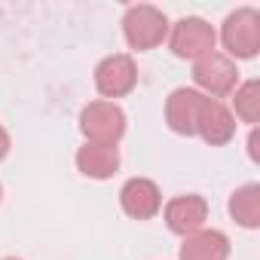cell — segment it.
<instances>
[{
	"instance_id": "18",
	"label": "cell",
	"mask_w": 260,
	"mask_h": 260,
	"mask_svg": "<svg viewBox=\"0 0 260 260\" xmlns=\"http://www.w3.org/2000/svg\"><path fill=\"white\" fill-rule=\"evenodd\" d=\"M0 196H4V187H0Z\"/></svg>"
},
{
	"instance_id": "5",
	"label": "cell",
	"mask_w": 260,
	"mask_h": 260,
	"mask_svg": "<svg viewBox=\"0 0 260 260\" xmlns=\"http://www.w3.org/2000/svg\"><path fill=\"white\" fill-rule=\"evenodd\" d=\"M214 43H217V31L199 19V16H187L181 19L172 34H169V46L178 58H190V61H199L202 55L214 52Z\"/></svg>"
},
{
	"instance_id": "1",
	"label": "cell",
	"mask_w": 260,
	"mask_h": 260,
	"mask_svg": "<svg viewBox=\"0 0 260 260\" xmlns=\"http://www.w3.org/2000/svg\"><path fill=\"white\" fill-rule=\"evenodd\" d=\"M122 37H125L128 46L138 49V52L156 49L169 37V19H166L162 10H156L150 4L128 7L125 16H122Z\"/></svg>"
},
{
	"instance_id": "10",
	"label": "cell",
	"mask_w": 260,
	"mask_h": 260,
	"mask_svg": "<svg viewBox=\"0 0 260 260\" xmlns=\"http://www.w3.org/2000/svg\"><path fill=\"white\" fill-rule=\"evenodd\" d=\"M208 220V202L196 193H187V196H175L169 205H166V223L172 233L178 236H190L196 230H202Z\"/></svg>"
},
{
	"instance_id": "14",
	"label": "cell",
	"mask_w": 260,
	"mask_h": 260,
	"mask_svg": "<svg viewBox=\"0 0 260 260\" xmlns=\"http://www.w3.org/2000/svg\"><path fill=\"white\" fill-rule=\"evenodd\" d=\"M233 104H236V116H239L242 122H251V125H254V122L260 119V83H257V80H248V83L236 86Z\"/></svg>"
},
{
	"instance_id": "2",
	"label": "cell",
	"mask_w": 260,
	"mask_h": 260,
	"mask_svg": "<svg viewBox=\"0 0 260 260\" xmlns=\"http://www.w3.org/2000/svg\"><path fill=\"white\" fill-rule=\"evenodd\" d=\"M80 132L89 144H116L125 135V113L113 101H92L80 110Z\"/></svg>"
},
{
	"instance_id": "12",
	"label": "cell",
	"mask_w": 260,
	"mask_h": 260,
	"mask_svg": "<svg viewBox=\"0 0 260 260\" xmlns=\"http://www.w3.org/2000/svg\"><path fill=\"white\" fill-rule=\"evenodd\" d=\"M230 257V239L220 230H196L184 236V245L178 251V260H226Z\"/></svg>"
},
{
	"instance_id": "6",
	"label": "cell",
	"mask_w": 260,
	"mask_h": 260,
	"mask_svg": "<svg viewBox=\"0 0 260 260\" xmlns=\"http://www.w3.org/2000/svg\"><path fill=\"white\" fill-rule=\"evenodd\" d=\"M135 86H138V64H135L132 55L113 52V55L98 61V68H95V89L104 98H122Z\"/></svg>"
},
{
	"instance_id": "8",
	"label": "cell",
	"mask_w": 260,
	"mask_h": 260,
	"mask_svg": "<svg viewBox=\"0 0 260 260\" xmlns=\"http://www.w3.org/2000/svg\"><path fill=\"white\" fill-rule=\"evenodd\" d=\"M202 101H205V95L199 89H187V86H181V89H175L169 95V101H166V122H169L172 132L187 135V138L196 135V119H199Z\"/></svg>"
},
{
	"instance_id": "11",
	"label": "cell",
	"mask_w": 260,
	"mask_h": 260,
	"mask_svg": "<svg viewBox=\"0 0 260 260\" xmlns=\"http://www.w3.org/2000/svg\"><path fill=\"white\" fill-rule=\"evenodd\" d=\"M77 169L80 175L92 178V181H107L116 175L119 169V150L116 144H83L77 150Z\"/></svg>"
},
{
	"instance_id": "4",
	"label": "cell",
	"mask_w": 260,
	"mask_h": 260,
	"mask_svg": "<svg viewBox=\"0 0 260 260\" xmlns=\"http://www.w3.org/2000/svg\"><path fill=\"white\" fill-rule=\"evenodd\" d=\"M193 83L199 86V92L205 95V98H223V95H230L236 86H239V71H236V64H233V58L230 55H223V52H208V55H202L199 61H193Z\"/></svg>"
},
{
	"instance_id": "3",
	"label": "cell",
	"mask_w": 260,
	"mask_h": 260,
	"mask_svg": "<svg viewBox=\"0 0 260 260\" xmlns=\"http://www.w3.org/2000/svg\"><path fill=\"white\" fill-rule=\"evenodd\" d=\"M223 49L236 58H254L260 52V13L254 7H242L223 19L220 28Z\"/></svg>"
},
{
	"instance_id": "17",
	"label": "cell",
	"mask_w": 260,
	"mask_h": 260,
	"mask_svg": "<svg viewBox=\"0 0 260 260\" xmlns=\"http://www.w3.org/2000/svg\"><path fill=\"white\" fill-rule=\"evenodd\" d=\"M4 260H19V257H4Z\"/></svg>"
},
{
	"instance_id": "7",
	"label": "cell",
	"mask_w": 260,
	"mask_h": 260,
	"mask_svg": "<svg viewBox=\"0 0 260 260\" xmlns=\"http://www.w3.org/2000/svg\"><path fill=\"white\" fill-rule=\"evenodd\" d=\"M119 205L128 217L135 220H150L162 208V193L150 178H128L119 190Z\"/></svg>"
},
{
	"instance_id": "15",
	"label": "cell",
	"mask_w": 260,
	"mask_h": 260,
	"mask_svg": "<svg viewBox=\"0 0 260 260\" xmlns=\"http://www.w3.org/2000/svg\"><path fill=\"white\" fill-rule=\"evenodd\" d=\"M248 156L257 162L260 159V153H257V128H251V138H248Z\"/></svg>"
},
{
	"instance_id": "16",
	"label": "cell",
	"mask_w": 260,
	"mask_h": 260,
	"mask_svg": "<svg viewBox=\"0 0 260 260\" xmlns=\"http://www.w3.org/2000/svg\"><path fill=\"white\" fill-rule=\"evenodd\" d=\"M7 153H10V135H7V128L0 125V159H7Z\"/></svg>"
},
{
	"instance_id": "9",
	"label": "cell",
	"mask_w": 260,
	"mask_h": 260,
	"mask_svg": "<svg viewBox=\"0 0 260 260\" xmlns=\"http://www.w3.org/2000/svg\"><path fill=\"white\" fill-rule=\"evenodd\" d=\"M196 135H202L205 144L220 147V144L233 141V135H236V116L220 101L205 98L202 110H199V119H196Z\"/></svg>"
},
{
	"instance_id": "13",
	"label": "cell",
	"mask_w": 260,
	"mask_h": 260,
	"mask_svg": "<svg viewBox=\"0 0 260 260\" xmlns=\"http://www.w3.org/2000/svg\"><path fill=\"white\" fill-rule=\"evenodd\" d=\"M230 217L245 226V230H257L260 226V184H245L230 196Z\"/></svg>"
}]
</instances>
